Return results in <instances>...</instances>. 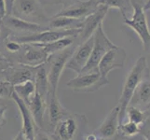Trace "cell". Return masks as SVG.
Returning <instances> with one entry per match:
<instances>
[{
    "label": "cell",
    "instance_id": "6da1fadb",
    "mask_svg": "<svg viewBox=\"0 0 150 140\" xmlns=\"http://www.w3.org/2000/svg\"><path fill=\"white\" fill-rule=\"evenodd\" d=\"M148 71L146 57L140 56L128 73L117 103V106L120 107V124L122 123L124 117L126 116L127 107L130 105L134 91Z\"/></svg>",
    "mask_w": 150,
    "mask_h": 140
},
{
    "label": "cell",
    "instance_id": "7a4b0ae2",
    "mask_svg": "<svg viewBox=\"0 0 150 140\" xmlns=\"http://www.w3.org/2000/svg\"><path fill=\"white\" fill-rule=\"evenodd\" d=\"M11 14L29 23L48 26L50 18L39 0H15ZM45 27V26H44Z\"/></svg>",
    "mask_w": 150,
    "mask_h": 140
},
{
    "label": "cell",
    "instance_id": "3957f363",
    "mask_svg": "<svg viewBox=\"0 0 150 140\" xmlns=\"http://www.w3.org/2000/svg\"><path fill=\"white\" fill-rule=\"evenodd\" d=\"M133 13L132 18L122 15L123 22L135 32L142 41L144 53H150V30L148 27L146 11L144 10V4L138 0H132Z\"/></svg>",
    "mask_w": 150,
    "mask_h": 140
},
{
    "label": "cell",
    "instance_id": "277c9868",
    "mask_svg": "<svg viewBox=\"0 0 150 140\" xmlns=\"http://www.w3.org/2000/svg\"><path fill=\"white\" fill-rule=\"evenodd\" d=\"M87 123L88 121L85 115L68 113L54 127L52 137L54 140H75Z\"/></svg>",
    "mask_w": 150,
    "mask_h": 140
},
{
    "label": "cell",
    "instance_id": "5b68a950",
    "mask_svg": "<svg viewBox=\"0 0 150 140\" xmlns=\"http://www.w3.org/2000/svg\"><path fill=\"white\" fill-rule=\"evenodd\" d=\"M76 49V47L74 44L73 46H71L64 50H61L50 55L47 63H46L50 85L49 92L57 93V88H58L62 73H63L67 62L69 61L70 57L74 53Z\"/></svg>",
    "mask_w": 150,
    "mask_h": 140
},
{
    "label": "cell",
    "instance_id": "8992f818",
    "mask_svg": "<svg viewBox=\"0 0 150 140\" xmlns=\"http://www.w3.org/2000/svg\"><path fill=\"white\" fill-rule=\"evenodd\" d=\"M93 47H92L91 55L90 60L88 62L85 68L82 70L81 74L83 73H91V72L99 71L98 70V65H99L101 60L110 50L117 47L114 44L112 41L107 38V36L103 30V23L96 29L93 34Z\"/></svg>",
    "mask_w": 150,
    "mask_h": 140
},
{
    "label": "cell",
    "instance_id": "52a82bcc",
    "mask_svg": "<svg viewBox=\"0 0 150 140\" xmlns=\"http://www.w3.org/2000/svg\"><path fill=\"white\" fill-rule=\"evenodd\" d=\"M108 83V79L103 77L99 71H95L91 73L79 74L67 82L66 86L76 92L91 93L99 91Z\"/></svg>",
    "mask_w": 150,
    "mask_h": 140
},
{
    "label": "cell",
    "instance_id": "ba28073f",
    "mask_svg": "<svg viewBox=\"0 0 150 140\" xmlns=\"http://www.w3.org/2000/svg\"><path fill=\"white\" fill-rule=\"evenodd\" d=\"M80 33V29H73L66 31H57V30H50L46 29L42 32L27 34L21 37H14L13 39L17 40L22 44H50L54 41L62 39L67 37H79Z\"/></svg>",
    "mask_w": 150,
    "mask_h": 140
},
{
    "label": "cell",
    "instance_id": "9c48e42d",
    "mask_svg": "<svg viewBox=\"0 0 150 140\" xmlns=\"http://www.w3.org/2000/svg\"><path fill=\"white\" fill-rule=\"evenodd\" d=\"M93 42L94 38L93 36H92L85 42L80 43L77 46L74 53L70 57L69 61L67 62L65 68L73 70L76 73H77V75L81 74L82 70L85 68V66L90 60L92 51V47H93Z\"/></svg>",
    "mask_w": 150,
    "mask_h": 140
},
{
    "label": "cell",
    "instance_id": "30bf717a",
    "mask_svg": "<svg viewBox=\"0 0 150 140\" xmlns=\"http://www.w3.org/2000/svg\"><path fill=\"white\" fill-rule=\"evenodd\" d=\"M108 9L109 8L105 5L98 4V8L95 11L84 19L80 28V33L77 37L79 40V44L85 42L86 40L93 36L96 29L103 23V21L105 18Z\"/></svg>",
    "mask_w": 150,
    "mask_h": 140
},
{
    "label": "cell",
    "instance_id": "8fae6325",
    "mask_svg": "<svg viewBox=\"0 0 150 140\" xmlns=\"http://www.w3.org/2000/svg\"><path fill=\"white\" fill-rule=\"evenodd\" d=\"M127 58L126 50L121 47H116L110 50L108 53L103 57L99 65H98V70L101 75L107 79V76L110 72L114 69L122 68L125 64Z\"/></svg>",
    "mask_w": 150,
    "mask_h": 140
},
{
    "label": "cell",
    "instance_id": "7c38bea8",
    "mask_svg": "<svg viewBox=\"0 0 150 140\" xmlns=\"http://www.w3.org/2000/svg\"><path fill=\"white\" fill-rule=\"evenodd\" d=\"M98 8V2L95 0H77L75 3L64 7L55 16H64L75 19H85L93 13Z\"/></svg>",
    "mask_w": 150,
    "mask_h": 140
},
{
    "label": "cell",
    "instance_id": "4fadbf2b",
    "mask_svg": "<svg viewBox=\"0 0 150 140\" xmlns=\"http://www.w3.org/2000/svg\"><path fill=\"white\" fill-rule=\"evenodd\" d=\"M23 50L19 58L21 65L38 67L45 65L50 57L42 47L38 44H23Z\"/></svg>",
    "mask_w": 150,
    "mask_h": 140
},
{
    "label": "cell",
    "instance_id": "5bb4252c",
    "mask_svg": "<svg viewBox=\"0 0 150 140\" xmlns=\"http://www.w3.org/2000/svg\"><path fill=\"white\" fill-rule=\"evenodd\" d=\"M11 99L15 102L19 108V112L22 117V131L23 134L30 140H35L37 128H35V122L33 118L32 112H31L28 105L25 103L22 98L19 97L15 92H12Z\"/></svg>",
    "mask_w": 150,
    "mask_h": 140
},
{
    "label": "cell",
    "instance_id": "9a60e30c",
    "mask_svg": "<svg viewBox=\"0 0 150 140\" xmlns=\"http://www.w3.org/2000/svg\"><path fill=\"white\" fill-rule=\"evenodd\" d=\"M129 106L146 112L150 109V70L134 91Z\"/></svg>",
    "mask_w": 150,
    "mask_h": 140
},
{
    "label": "cell",
    "instance_id": "2e32d148",
    "mask_svg": "<svg viewBox=\"0 0 150 140\" xmlns=\"http://www.w3.org/2000/svg\"><path fill=\"white\" fill-rule=\"evenodd\" d=\"M118 127H120V107L117 105L107 114L94 134L103 139L108 140L116 136Z\"/></svg>",
    "mask_w": 150,
    "mask_h": 140
},
{
    "label": "cell",
    "instance_id": "e0dca14e",
    "mask_svg": "<svg viewBox=\"0 0 150 140\" xmlns=\"http://www.w3.org/2000/svg\"><path fill=\"white\" fill-rule=\"evenodd\" d=\"M1 23L5 28L16 33L32 34V33L42 32V31L47 29L44 26H42V25L26 22V21L20 19L12 14H7L1 20Z\"/></svg>",
    "mask_w": 150,
    "mask_h": 140
},
{
    "label": "cell",
    "instance_id": "ac0fdd59",
    "mask_svg": "<svg viewBox=\"0 0 150 140\" xmlns=\"http://www.w3.org/2000/svg\"><path fill=\"white\" fill-rule=\"evenodd\" d=\"M47 100V112L49 117V124L51 130H53L54 127L57 125L62 119H64L67 114L68 110H66L63 107V105L59 101L57 97V93L49 92V95L46 98Z\"/></svg>",
    "mask_w": 150,
    "mask_h": 140
},
{
    "label": "cell",
    "instance_id": "d6986e66",
    "mask_svg": "<svg viewBox=\"0 0 150 140\" xmlns=\"http://www.w3.org/2000/svg\"><path fill=\"white\" fill-rule=\"evenodd\" d=\"M38 67H32V66L21 65L19 67L9 68L7 73L6 80L8 81L13 86L22 84L30 80L35 81Z\"/></svg>",
    "mask_w": 150,
    "mask_h": 140
},
{
    "label": "cell",
    "instance_id": "ffe728a7",
    "mask_svg": "<svg viewBox=\"0 0 150 140\" xmlns=\"http://www.w3.org/2000/svg\"><path fill=\"white\" fill-rule=\"evenodd\" d=\"M28 107L31 112H32L37 127L42 130L44 128L45 113L47 111V100H46V98L41 95L38 92H35L34 96L31 98Z\"/></svg>",
    "mask_w": 150,
    "mask_h": 140
},
{
    "label": "cell",
    "instance_id": "44dd1931",
    "mask_svg": "<svg viewBox=\"0 0 150 140\" xmlns=\"http://www.w3.org/2000/svg\"><path fill=\"white\" fill-rule=\"evenodd\" d=\"M84 19H75L64 16H54L49 21L47 29L66 31L73 29H80L83 23Z\"/></svg>",
    "mask_w": 150,
    "mask_h": 140
},
{
    "label": "cell",
    "instance_id": "7402d4cb",
    "mask_svg": "<svg viewBox=\"0 0 150 140\" xmlns=\"http://www.w3.org/2000/svg\"><path fill=\"white\" fill-rule=\"evenodd\" d=\"M35 84L37 87V92H38L43 97L47 98L50 92L48 71L46 64L38 66L37 68V73L35 77Z\"/></svg>",
    "mask_w": 150,
    "mask_h": 140
},
{
    "label": "cell",
    "instance_id": "603a6c76",
    "mask_svg": "<svg viewBox=\"0 0 150 140\" xmlns=\"http://www.w3.org/2000/svg\"><path fill=\"white\" fill-rule=\"evenodd\" d=\"M76 39H77L76 37H67V38H64L62 39H59L57 41H54V42L50 43V44H45V45L38 44V45L42 47V48L44 49V50L49 55H51L55 53L64 50L67 48H69V47L73 46Z\"/></svg>",
    "mask_w": 150,
    "mask_h": 140
},
{
    "label": "cell",
    "instance_id": "cb8c5ba5",
    "mask_svg": "<svg viewBox=\"0 0 150 140\" xmlns=\"http://www.w3.org/2000/svg\"><path fill=\"white\" fill-rule=\"evenodd\" d=\"M14 92L17 93L19 97L22 98V99L28 105L31 98L34 96L35 92H37V87H35V81L30 80L22 84L15 85Z\"/></svg>",
    "mask_w": 150,
    "mask_h": 140
},
{
    "label": "cell",
    "instance_id": "d4e9b609",
    "mask_svg": "<svg viewBox=\"0 0 150 140\" xmlns=\"http://www.w3.org/2000/svg\"><path fill=\"white\" fill-rule=\"evenodd\" d=\"M98 4L105 5L108 8H114L120 10L122 15L129 17V13H133L132 0H99Z\"/></svg>",
    "mask_w": 150,
    "mask_h": 140
},
{
    "label": "cell",
    "instance_id": "484cf974",
    "mask_svg": "<svg viewBox=\"0 0 150 140\" xmlns=\"http://www.w3.org/2000/svg\"><path fill=\"white\" fill-rule=\"evenodd\" d=\"M126 115L128 116L129 122H134V123H136L137 125H140V126L146 122L147 119H149L148 112L143 111L141 109H139V108L132 107V106H129L127 107Z\"/></svg>",
    "mask_w": 150,
    "mask_h": 140
},
{
    "label": "cell",
    "instance_id": "4316f807",
    "mask_svg": "<svg viewBox=\"0 0 150 140\" xmlns=\"http://www.w3.org/2000/svg\"><path fill=\"white\" fill-rule=\"evenodd\" d=\"M118 131L122 136L132 137L137 136V134H140V125H137L136 123L128 121L126 123L120 124Z\"/></svg>",
    "mask_w": 150,
    "mask_h": 140
},
{
    "label": "cell",
    "instance_id": "83f0119b",
    "mask_svg": "<svg viewBox=\"0 0 150 140\" xmlns=\"http://www.w3.org/2000/svg\"><path fill=\"white\" fill-rule=\"evenodd\" d=\"M4 45H5V49H6L10 53H20V51L23 50V44L18 42L17 40L13 39L12 38L5 40Z\"/></svg>",
    "mask_w": 150,
    "mask_h": 140
},
{
    "label": "cell",
    "instance_id": "f1b7e54d",
    "mask_svg": "<svg viewBox=\"0 0 150 140\" xmlns=\"http://www.w3.org/2000/svg\"><path fill=\"white\" fill-rule=\"evenodd\" d=\"M14 92V86L8 81H0V98H11V95Z\"/></svg>",
    "mask_w": 150,
    "mask_h": 140
},
{
    "label": "cell",
    "instance_id": "f546056e",
    "mask_svg": "<svg viewBox=\"0 0 150 140\" xmlns=\"http://www.w3.org/2000/svg\"><path fill=\"white\" fill-rule=\"evenodd\" d=\"M140 134L146 140H150V118L147 119L144 124L140 126Z\"/></svg>",
    "mask_w": 150,
    "mask_h": 140
},
{
    "label": "cell",
    "instance_id": "4dcf8cb0",
    "mask_svg": "<svg viewBox=\"0 0 150 140\" xmlns=\"http://www.w3.org/2000/svg\"><path fill=\"white\" fill-rule=\"evenodd\" d=\"M7 107L4 105H0V127H3L7 122L6 120V112H7Z\"/></svg>",
    "mask_w": 150,
    "mask_h": 140
},
{
    "label": "cell",
    "instance_id": "1f68e13d",
    "mask_svg": "<svg viewBox=\"0 0 150 140\" xmlns=\"http://www.w3.org/2000/svg\"><path fill=\"white\" fill-rule=\"evenodd\" d=\"M35 140H52V139H51V137L46 132L40 131V129L38 128V131L35 133Z\"/></svg>",
    "mask_w": 150,
    "mask_h": 140
},
{
    "label": "cell",
    "instance_id": "d6a6232c",
    "mask_svg": "<svg viewBox=\"0 0 150 140\" xmlns=\"http://www.w3.org/2000/svg\"><path fill=\"white\" fill-rule=\"evenodd\" d=\"M40 3L44 6H57L63 5V0H39Z\"/></svg>",
    "mask_w": 150,
    "mask_h": 140
},
{
    "label": "cell",
    "instance_id": "836d02e7",
    "mask_svg": "<svg viewBox=\"0 0 150 140\" xmlns=\"http://www.w3.org/2000/svg\"><path fill=\"white\" fill-rule=\"evenodd\" d=\"M7 15V8L5 0H0V20H2Z\"/></svg>",
    "mask_w": 150,
    "mask_h": 140
},
{
    "label": "cell",
    "instance_id": "e575fe53",
    "mask_svg": "<svg viewBox=\"0 0 150 140\" xmlns=\"http://www.w3.org/2000/svg\"><path fill=\"white\" fill-rule=\"evenodd\" d=\"M14 1L15 0H5L6 8H7V14H11V10H12Z\"/></svg>",
    "mask_w": 150,
    "mask_h": 140
},
{
    "label": "cell",
    "instance_id": "d590c367",
    "mask_svg": "<svg viewBox=\"0 0 150 140\" xmlns=\"http://www.w3.org/2000/svg\"><path fill=\"white\" fill-rule=\"evenodd\" d=\"M85 140H105V139H103V138L99 137V136H97V134H95L93 133V134H87Z\"/></svg>",
    "mask_w": 150,
    "mask_h": 140
},
{
    "label": "cell",
    "instance_id": "8d00e7d4",
    "mask_svg": "<svg viewBox=\"0 0 150 140\" xmlns=\"http://www.w3.org/2000/svg\"><path fill=\"white\" fill-rule=\"evenodd\" d=\"M13 140H30V139H28L26 136H25L22 131H20V132L18 133L17 136L14 137V139H13Z\"/></svg>",
    "mask_w": 150,
    "mask_h": 140
},
{
    "label": "cell",
    "instance_id": "74e56055",
    "mask_svg": "<svg viewBox=\"0 0 150 140\" xmlns=\"http://www.w3.org/2000/svg\"><path fill=\"white\" fill-rule=\"evenodd\" d=\"M76 1H77V0H63V5H64V7H67V6H69V5L75 3Z\"/></svg>",
    "mask_w": 150,
    "mask_h": 140
},
{
    "label": "cell",
    "instance_id": "f35d334b",
    "mask_svg": "<svg viewBox=\"0 0 150 140\" xmlns=\"http://www.w3.org/2000/svg\"><path fill=\"white\" fill-rule=\"evenodd\" d=\"M144 11L150 10V0H146V2L144 4Z\"/></svg>",
    "mask_w": 150,
    "mask_h": 140
},
{
    "label": "cell",
    "instance_id": "ab89813d",
    "mask_svg": "<svg viewBox=\"0 0 150 140\" xmlns=\"http://www.w3.org/2000/svg\"><path fill=\"white\" fill-rule=\"evenodd\" d=\"M5 60H6V59H5V56L1 53H0V64H2Z\"/></svg>",
    "mask_w": 150,
    "mask_h": 140
},
{
    "label": "cell",
    "instance_id": "60d3db41",
    "mask_svg": "<svg viewBox=\"0 0 150 140\" xmlns=\"http://www.w3.org/2000/svg\"><path fill=\"white\" fill-rule=\"evenodd\" d=\"M1 21V20H0ZM1 26H3V24H2V23L0 22V37H1V34H2V29H1Z\"/></svg>",
    "mask_w": 150,
    "mask_h": 140
},
{
    "label": "cell",
    "instance_id": "b9f144b4",
    "mask_svg": "<svg viewBox=\"0 0 150 140\" xmlns=\"http://www.w3.org/2000/svg\"><path fill=\"white\" fill-rule=\"evenodd\" d=\"M95 1H97V2H98V1H99V0H95Z\"/></svg>",
    "mask_w": 150,
    "mask_h": 140
}]
</instances>
